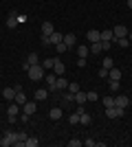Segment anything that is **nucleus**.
Segmentation results:
<instances>
[{
	"label": "nucleus",
	"mask_w": 132,
	"mask_h": 147,
	"mask_svg": "<svg viewBox=\"0 0 132 147\" xmlns=\"http://www.w3.org/2000/svg\"><path fill=\"white\" fill-rule=\"evenodd\" d=\"M108 86H110V90H119V81H114V79H108Z\"/></svg>",
	"instance_id": "obj_38"
},
{
	"label": "nucleus",
	"mask_w": 132,
	"mask_h": 147,
	"mask_svg": "<svg viewBox=\"0 0 132 147\" xmlns=\"http://www.w3.org/2000/svg\"><path fill=\"white\" fill-rule=\"evenodd\" d=\"M88 49H90V53H101V42H93Z\"/></svg>",
	"instance_id": "obj_30"
},
{
	"label": "nucleus",
	"mask_w": 132,
	"mask_h": 147,
	"mask_svg": "<svg viewBox=\"0 0 132 147\" xmlns=\"http://www.w3.org/2000/svg\"><path fill=\"white\" fill-rule=\"evenodd\" d=\"M110 44L112 42H104V40H101V51H110Z\"/></svg>",
	"instance_id": "obj_45"
},
{
	"label": "nucleus",
	"mask_w": 132,
	"mask_h": 147,
	"mask_svg": "<svg viewBox=\"0 0 132 147\" xmlns=\"http://www.w3.org/2000/svg\"><path fill=\"white\" fill-rule=\"evenodd\" d=\"M53 73L57 75V77H62L64 73H66V66H64L62 59H55V66H53Z\"/></svg>",
	"instance_id": "obj_13"
},
{
	"label": "nucleus",
	"mask_w": 132,
	"mask_h": 147,
	"mask_svg": "<svg viewBox=\"0 0 132 147\" xmlns=\"http://www.w3.org/2000/svg\"><path fill=\"white\" fill-rule=\"evenodd\" d=\"M90 121H93V117H90V114L84 110L82 114H79V123H84V125H90Z\"/></svg>",
	"instance_id": "obj_25"
},
{
	"label": "nucleus",
	"mask_w": 132,
	"mask_h": 147,
	"mask_svg": "<svg viewBox=\"0 0 132 147\" xmlns=\"http://www.w3.org/2000/svg\"><path fill=\"white\" fill-rule=\"evenodd\" d=\"M49 40H51V44H60L64 40V35H62V33H57V31H53V33L49 35Z\"/></svg>",
	"instance_id": "obj_22"
},
{
	"label": "nucleus",
	"mask_w": 132,
	"mask_h": 147,
	"mask_svg": "<svg viewBox=\"0 0 132 147\" xmlns=\"http://www.w3.org/2000/svg\"><path fill=\"white\" fill-rule=\"evenodd\" d=\"M114 66V61H112V57H104V59H101V68H108V70H110V68Z\"/></svg>",
	"instance_id": "obj_27"
},
{
	"label": "nucleus",
	"mask_w": 132,
	"mask_h": 147,
	"mask_svg": "<svg viewBox=\"0 0 132 147\" xmlns=\"http://www.w3.org/2000/svg\"><path fill=\"white\" fill-rule=\"evenodd\" d=\"M26 61H29V66H33V64H40V57H38V53H31Z\"/></svg>",
	"instance_id": "obj_32"
},
{
	"label": "nucleus",
	"mask_w": 132,
	"mask_h": 147,
	"mask_svg": "<svg viewBox=\"0 0 132 147\" xmlns=\"http://www.w3.org/2000/svg\"><path fill=\"white\" fill-rule=\"evenodd\" d=\"M62 117H64L62 108H57V105H55V108H51V110H49V119H51V121H60Z\"/></svg>",
	"instance_id": "obj_9"
},
{
	"label": "nucleus",
	"mask_w": 132,
	"mask_h": 147,
	"mask_svg": "<svg viewBox=\"0 0 132 147\" xmlns=\"http://www.w3.org/2000/svg\"><path fill=\"white\" fill-rule=\"evenodd\" d=\"M16 88H18V92H16V99H13V101H16V103H18V105L26 103L29 99H26V94H24V92H22V88H20V86H16Z\"/></svg>",
	"instance_id": "obj_15"
},
{
	"label": "nucleus",
	"mask_w": 132,
	"mask_h": 147,
	"mask_svg": "<svg viewBox=\"0 0 132 147\" xmlns=\"http://www.w3.org/2000/svg\"><path fill=\"white\" fill-rule=\"evenodd\" d=\"M114 105L128 108V105H130V97H128V94H117V97H114Z\"/></svg>",
	"instance_id": "obj_8"
},
{
	"label": "nucleus",
	"mask_w": 132,
	"mask_h": 147,
	"mask_svg": "<svg viewBox=\"0 0 132 147\" xmlns=\"http://www.w3.org/2000/svg\"><path fill=\"white\" fill-rule=\"evenodd\" d=\"M55 51H57V53H66V51H68V46L64 44V40H62L60 44H55Z\"/></svg>",
	"instance_id": "obj_33"
},
{
	"label": "nucleus",
	"mask_w": 132,
	"mask_h": 147,
	"mask_svg": "<svg viewBox=\"0 0 132 147\" xmlns=\"http://www.w3.org/2000/svg\"><path fill=\"white\" fill-rule=\"evenodd\" d=\"M101 103H104V108H110V105H114V97H104Z\"/></svg>",
	"instance_id": "obj_31"
},
{
	"label": "nucleus",
	"mask_w": 132,
	"mask_h": 147,
	"mask_svg": "<svg viewBox=\"0 0 132 147\" xmlns=\"http://www.w3.org/2000/svg\"><path fill=\"white\" fill-rule=\"evenodd\" d=\"M46 97H49V90H46V88H38V90H35V101H44Z\"/></svg>",
	"instance_id": "obj_18"
},
{
	"label": "nucleus",
	"mask_w": 132,
	"mask_h": 147,
	"mask_svg": "<svg viewBox=\"0 0 132 147\" xmlns=\"http://www.w3.org/2000/svg\"><path fill=\"white\" fill-rule=\"evenodd\" d=\"M84 145H86V147H97V141H95V138H86Z\"/></svg>",
	"instance_id": "obj_41"
},
{
	"label": "nucleus",
	"mask_w": 132,
	"mask_h": 147,
	"mask_svg": "<svg viewBox=\"0 0 132 147\" xmlns=\"http://www.w3.org/2000/svg\"><path fill=\"white\" fill-rule=\"evenodd\" d=\"M29 119H31V117H29V114H24V112H22V117H20V121H22V123H26V121H29Z\"/></svg>",
	"instance_id": "obj_46"
},
{
	"label": "nucleus",
	"mask_w": 132,
	"mask_h": 147,
	"mask_svg": "<svg viewBox=\"0 0 132 147\" xmlns=\"http://www.w3.org/2000/svg\"><path fill=\"white\" fill-rule=\"evenodd\" d=\"M40 42H42V46H49L51 40H49V35H42V37H40Z\"/></svg>",
	"instance_id": "obj_43"
},
{
	"label": "nucleus",
	"mask_w": 132,
	"mask_h": 147,
	"mask_svg": "<svg viewBox=\"0 0 132 147\" xmlns=\"http://www.w3.org/2000/svg\"><path fill=\"white\" fill-rule=\"evenodd\" d=\"M22 112L29 114V117L35 114V112H38V103H35V101H26V103H22Z\"/></svg>",
	"instance_id": "obj_5"
},
{
	"label": "nucleus",
	"mask_w": 132,
	"mask_h": 147,
	"mask_svg": "<svg viewBox=\"0 0 132 147\" xmlns=\"http://www.w3.org/2000/svg\"><path fill=\"white\" fill-rule=\"evenodd\" d=\"M64 88H68V81L64 79V75H62V77H57V81H55V90H64Z\"/></svg>",
	"instance_id": "obj_23"
},
{
	"label": "nucleus",
	"mask_w": 132,
	"mask_h": 147,
	"mask_svg": "<svg viewBox=\"0 0 132 147\" xmlns=\"http://www.w3.org/2000/svg\"><path fill=\"white\" fill-rule=\"evenodd\" d=\"M128 31H130L128 26H123V24H117V26L112 29V33H114V37H128Z\"/></svg>",
	"instance_id": "obj_10"
},
{
	"label": "nucleus",
	"mask_w": 132,
	"mask_h": 147,
	"mask_svg": "<svg viewBox=\"0 0 132 147\" xmlns=\"http://www.w3.org/2000/svg\"><path fill=\"white\" fill-rule=\"evenodd\" d=\"M88 53H90V49H88L86 44H82V46H77V57H88Z\"/></svg>",
	"instance_id": "obj_24"
},
{
	"label": "nucleus",
	"mask_w": 132,
	"mask_h": 147,
	"mask_svg": "<svg viewBox=\"0 0 132 147\" xmlns=\"http://www.w3.org/2000/svg\"><path fill=\"white\" fill-rule=\"evenodd\" d=\"M114 40H117V44H119L121 49H128V46H130V40H128V37H114Z\"/></svg>",
	"instance_id": "obj_28"
},
{
	"label": "nucleus",
	"mask_w": 132,
	"mask_h": 147,
	"mask_svg": "<svg viewBox=\"0 0 132 147\" xmlns=\"http://www.w3.org/2000/svg\"><path fill=\"white\" fill-rule=\"evenodd\" d=\"M66 90H68V92H73V94H75V92H79V90H82V88H79V84H77V81H70V84H68V88H66Z\"/></svg>",
	"instance_id": "obj_29"
},
{
	"label": "nucleus",
	"mask_w": 132,
	"mask_h": 147,
	"mask_svg": "<svg viewBox=\"0 0 132 147\" xmlns=\"http://www.w3.org/2000/svg\"><path fill=\"white\" fill-rule=\"evenodd\" d=\"M128 40H130V42H132V31H128Z\"/></svg>",
	"instance_id": "obj_48"
},
{
	"label": "nucleus",
	"mask_w": 132,
	"mask_h": 147,
	"mask_svg": "<svg viewBox=\"0 0 132 147\" xmlns=\"http://www.w3.org/2000/svg\"><path fill=\"white\" fill-rule=\"evenodd\" d=\"M7 114H9V123H16V117L20 114V105L16 103V101H13V103L9 105V108H7Z\"/></svg>",
	"instance_id": "obj_4"
},
{
	"label": "nucleus",
	"mask_w": 132,
	"mask_h": 147,
	"mask_svg": "<svg viewBox=\"0 0 132 147\" xmlns=\"http://www.w3.org/2000/svg\"><path fill=\"white\" fill-rule=\"evenodd\" d=\"M5 24H7V29H16V26H18V11H11V13H9Z\"/></svg>",
	"instance_id": "obj_6"
},
{
	"label": "nucleus",
	"mask_w": 132,
	"mask_h": 147,
	"mask_svg": "<svg viewBox=\"0 0 132 147\" xmlns=\"http://www.w3.org/2000/svg\"><path fill=\"white\" fill-rule=\"evenodd\" d=\"M16 141H18V132L7 129L2 134V138H0V147H11V145H16Z\"/></svg>",
	"instance_id": "obj_2"
},
{
	"label": "nucleus",
	"mask_w": 132,
	"mask_h": 147,
	"mask_svg": "<svg viewBox=\"0 0 132 147\" xmlns=\"http://www.w3.org/2000/svg\"><path fill=\"white\" fill-rule=\"evenodd\" d=\"M26 20H29V16H26V13H18V24H24Z\"/></svg>",
	"instance_id": "obj_39"
},
{
	"label": "nucleus",
	"mask_w": 132,
	"mask_h": 147,
	"mask_svg": "<svg viewBox=\"0 0 132 147\" xmlns=\"http://www.w3.org/2000/svg\"><path fill=\"white\" fill-rule=\"evenodd\" d=\"M38 145H40V141L35 138V136H29V138L24 141V147H38Z\"/></svg>",
	"instance_id": "obj_26"
},
{
	"label": "nucleus",
	"mask_w": 132,
	"mask_h": 147,
	"mask_svg": "<svg viewBox=\"0 0 132 147\" xmlns=\"http://www.w3.org/2000/svg\"><path fill=\"white\" fill-rule=\"evenodd\" d=\"M99 79H108V68H99Z\"/></svg>",
	"instance_id": "obj_40"
},
{
	"label": "nucleus",
	"mask_w": 132,
	"mask_h": 147,
	"mask_svg": "<svg viewBox=\"0 0 132 147\" xmlns=\"http://www.w3.org/2000/svg\"><path fill=\"white\" fill-rule=\"evenodd\" d=\"M130 103H132V99H130Z\"/></svg>",
	"instance_id": "obj_49"
},
{
	"label": "nucleus",
	"mask_w": 132,
	"mask_h": 147,
	"mask_svg": "<svg viewBox=\"0 0 132 147\" xmlns=\"http://www.w3.org/2000/svg\"><path fill=\"white\" fill-rule=\"evenodd\" d=\"M77 66H79V68H86V57H79V59H77Z\"/></svg>",
	"instance_id": "obj_44"
},
{
	"label": "nucleus",
	"mask_w": 132,
	"mask_h": 147,
	"mask_svg": "<svg viewBox=\"0 0 132 147\" xmlns=\"http://www.w3.org/2000/svg\"><path fill=\"white\" fill-rule=\"evenodd\" d=\"M86 101H88L86 92H82V90H79V92H75V103H77V105H84Z\"/></svg>",
	"instance_id": "obj_19"
},
{
	"label": "nucleus",
	"mask_w": 132,
	"mask_h": 147,
	"mask_svg": "<svg viewBox=\"0 0 132 147\" xmlns=\"http://www.w3.org/2000/svg\"><path fill=\"white\" fill-rule=\"evenodd\" d=\"M44 79H46V84H49V90H55V81H57L55 73H44Z\"/></svg>",
	"instance_id": "obj_12"
},
{
	"label": "nucleus",
	"mask_w": 132,
	"mask_h": 147,
	"mask_svg": "<svg viewBox=\"0 0 132 147\" xmlns=\"http://www.w3.org/2000/svg\"><path fill=\"white\" fill-rule=\"evenodd\" d=\"M126 5H128V9H132V0H126Z\"/></svg>",
	"instance_id": "obj_47"
},
{
	"label": "nucleus",
	"mask_w": 132,
	"mask_h": 147,
	"mask_svg": "<svg viewBox=\"0 0 132 147\" xmlns=\"http://www.w3.org/2000/svg\"><path fill=\"white\" fill-rule=\"evenodd\" d=\"M26 138H29V134H26V132H22V129H20V132H18V141H16V143H24Z\"/></svg>",
	"instance_id": "obj_35"
},
{
	"label": "nucleus",
	"mask_w": 132,
	"mask_h": 147,
	"mask_svg": "<svg viewBox=\"0 0 132 147\" xmlns=\"http://www.w3.org/2000/svg\"><path fill=\"white\" fill-rule=\"evenodd\" d=\"M68 123H79V114H77V112H75V114H70V117H68Z\"/></svg>",
	"instance_id": "obj_42"
},
{
	"label": "nucleus",
	"mask_w": 132,
	"mask_h": 147,
	"mask_svg": "<svg viewBox=\"0 0 132 147\" xmlns=\"http://www.w3.org/2000/svg\"><path fill=\"white\" fill-rule=\"evenodd\" d=\"M44 66L42 64H33V66H29V70H26V75H29V79L31 81H40V79H44Z\"/></svg>",
	"instance_id": "obj_1"
},
{
	"label": "nucleus",
	"mask_w": 132,
	"mask_h": 147,
	"mask_svg": "<svg viewBox=\"0 0 132 147\" xmlns=\"http://www.w3.org/2000/svg\"><path fill=\"white\" fill-rule=\"evenodd\" d=\"M40 64L44 66V70H53V66H55V59H53V57H46V59H42Z\"/></svg>",
	"instance_id": "obj_21"
},
{
	"label": "nucleus",
	"mask_w": 132,
	"mask_h": 147,
	"mask_svg": "<svg viewBox=\"0 0 132 147\" xmlns=\"http://www.w3.org/2000/svg\"><path fill=\"white\" fill-rule=\"evenodd\" d=\"M82 145H84V143L79 141V138H70V141H68V147H82Z\"/></svg>",
	"instance_id": "obj_36"
},
{
	"label": "nucleus",
	"mask_w": 132,
	"mask_h": 147,
	"mask_svg": "<svg viewBox=\"0 0 132 147\" xmlns=\"http://www.w3.org/2000/svg\"><path fill=\"white\" fill-rule=\"evenodd\" d=\"M101 40H104V42H112V40H114V33H112V29L101 31Z\"/></svg>",
	"instance_id": "obj_20"
},
{
	"label": "nucleus",
	"mask_w": 132,
	"mask_h": 147,
	"mask_svg": "<svg viewBox=\"0 0 132 147\" xmlns=\"http://www.w3.org/2000/svg\"><path fill=\"white\" fill-rule=\"evenodd\" d=\"M64 103H70V101H75V94H73V92H64Z\"/></svg>",
	"instance_id": "obj_34"
},
{
	"label": "nucleus",
	"mask_w": 132,
	"mask_h": 147,
	"mask_svg": "<svg viewBox=\"0 0 132 147\" xmlns=\"http://www.w3.org/2000/svg\"><path fill=\"white\" fill-rule=\"evenodd\" d=\"M53 31H55L53 22H49V20H46V22H42V35H51Z\"/></svg>",
	"instance_id": "obj_17"
},
{
	"label": "nucleus",
	"mask_w": 132,
	"mask_h": 147,
	"mask_svg": "<svg viewBox=\"0 0 132 147\" xmlns=\"http://www.w3.org/2000/svg\"><path fill=\"white\" fill-rule=\"evenodd\" d=\"M86 40H88L90 44H93V42H101V31H97V29H90V31L86 33Z\"/></svg>",
	"instance_id": "obj_7"
},
{
	"label": "nucleus",
	"mask_w": 132,
	"mask_h": 147,
	"mask_svg": "<svg viewBox=\"0 0 132 147\" xmlns=\"http://www.w3.org/2000/svg\"><path fill=\"white\" fill-rule=\"evenodd\" d=\"M64 44H66L68 49L77 46V35H75V33H66V35H64Z\"/></svg>",
	"instance_id": "obj_11"
},
{
	"label": "nucleus",
	"mask_w": 132,
	"mask_h": 147,
	"mask_svg": "<svg viewBox=\"0 0 132 147\" xmlns=\"http://www.w3.org/2000/svg\"><path fill=\"white\" fill-rule=\"evenodd\" d=\"M16 92H18V88H2V97H5L7 101H13V99H16Z\"/></svg>",
	"instance_id": "obj_14"
},
{
	"label": "nucleus",
	"mask_w": 132,
	"mask_h": 147,
	"mask_svg": "<svg viewBox=\"0 0 132 147\" xmlns=\"http://www.w3.org/2000/svg\"><path fill=\"white\" fill-rule=\"evenodd\" d=\"M126 114V108H119V105H110V108H106V117L108 119H121Z\"/></svg>",
	"instance_id": "obj_3"
},
{
	"label": "nucleus",
	"mask_w": 132,
	"mask_h": 147,
	"mask_svg": "<svg viewBox=\"0 0 132 147\" xmlns=\"http://www.w3.org/2000/svg\"><path fill=\"white\" fill-rule=\"evenodd\" d=\"M108 79H114V81H121V70L119 68H110V70H108Z\"/></svg>",
	"instance_id": "obj_16"
},
{
	"label": "nucleus",
	"mask_w": 132,
	"mask_h": 147,
	"mask_svg": "<svg viewBox=\"0 0 132 147\" xmlns=\"http://www.w3.org/2000/svg\"><path fill=\"white\" fill-rule=\"evenodd\" d=\"M86 97H88V101H97V99H99V94H97L95 90H90V92H86Z\"/></svg>",
	"instance_id": "obj_37"
}]
</instances>
